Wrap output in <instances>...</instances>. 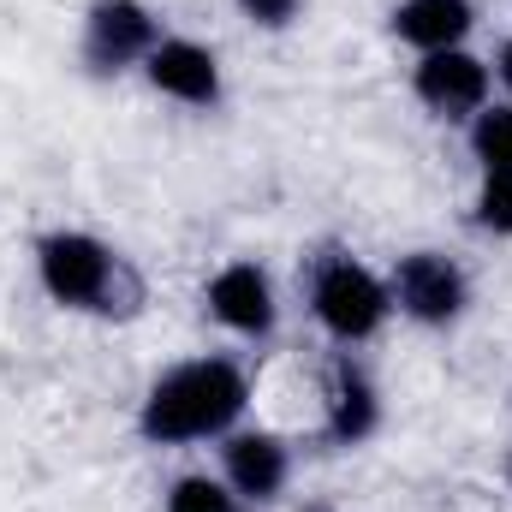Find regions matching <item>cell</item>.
I'll list each match as a JSON object with an SVG mask.
<instances>
[{"instance_id":"30bf717a","label":"cell","mask_w":512,"mask_h":512,"mask_svg":"<svg viewBox=\"0 0 512 512\" xmlns=\"http://www.w3.org/2000/svg\"><path fill=\"white\" fill-rule=\"evenodd\" d=\"M322 429H328L334 447H364V441L382 429V393H376V382H370L364 364H352V352L334 358V370H328Z\"/></svg>"},{"instance_id":"8992f818","label":"cell","mask_w":512,"mask_h":512,"mask_svg":"<svg viewBox=\"0 0 512 512\" xmlns=\"http://www.w3.org/2000/svg\"><path fill=\"white\" fill-rule=\"evenodd\" d=\"M489 60H477L471 48H435V54H417V72H411V90L417 102L435 114V120H477L489 108Z\"/></svg>"},{"instance_id":"7a4b0ae2","label":"cell","mask_w":512,"mask_h":512,"mask_svg":"<svg viewBox=\"0 0 512 512\" xmlns=\"http://www.w3.org/2000/svg\"><path fill=\"white\" fill-rule=\"evenodd\" d=\"M36 280L60 310H84V316H114L131 310L137 298V280L126 274L120 251L78 227H54L36 239Z\"/></svg>"},{"instance_id":"9c48e42d","label":"cell","mask_w":512,"mask_h":512,"mask_svg":"<svg viewBox=\"0 0 512 512\" xmlns=\"http://www.w3.org/2000/svg\"><path fill=\"white\" fill-rule=\"evenodd\" d=\"M221 477L239 501H274L292 477V447L274 429H233L221 435Z\"/></svg>"},{"instance_id":"277c9868","label":"cell","mask_w":512,"mask_h":512,"mask_svg":"<svg viewBox=\"0 0 512 512\" xmlns=\"http://www.w3.org/2000/svg\"><path fill=\"white\" fill-rule=\"evenodd\" d=\"M387 292L417 328H453L465 316V304H471V280L447 251H405L393 262Z\"/></svg>"},{"instance_id":"6da1fadb","label":"cell","mask_w":512,"mask_h":512,"mask_svg":"<svg viewBox=\"0 0 512 512\" xmlns=\"http://www.w3.org/2000/svg\"><path fill=\"white\" fill-rule=\"evenodd\" d=\"M245 405H251V376L233 358H185L149 382L143 405H137V429L155 447L221 441L239 429Z\"/></svg>"},{"instance_id":"5b68a950","label":"cell","mask_w":512,"mask_h":512,"mask_svg":"<svg viewBox=\"0 0 512 512\" xmlns=\"http://www.w3.org/2000/svg\"><path fill=\"white\" fill-rule=\"evenodd\" d=\"M161 42V24L143 0H96L84 12V66L96 78H114L149 60V48Z\"/></svg>"},{"instance_id":"52a82bcc","label":"cell","mask_w":512,"mask_h":512,"mask_svg":"<svg viewBox=\"0 0 512 512\" xmlns=\"http://www.w3.org/2000/svg\"><path fill=\"white\" fill-rule=\"evenodd\" d=\"M143 78H149L155 96H167L179 108H221V96H227L215 48H203L191 36H161L143 60Z\"/></svg>"},{"instance_id":"8fae6325","label":"cell","mask_w":512,"mask_h":512,"mask_svg":"<svg viewBox=\"0 0 512 512\" xmlns=\"http://www.w3.org/2000/svg\"><path fill=\"white\" fill-rule=\"evenodd\" d=\"M387 24L405 48L435 54V48H465V36L477 24V6L471 0H399Z\"/></svg>"},{"instance_id":"5bb4252c","label":"cell","mask_w":512,"mask_h":512,"mask_svg":"<svg viewBox=\"0 0 512 512\" xmlns=\"http://www.w3.org/2000/svg\"><path fill=\"white\" fill-rule=\"evenodd\" d=\"M471 221L495 239H512V173H483V185L471 197Z\"/></svg>"},{"instance_id":"7c38bea8","label":"cell","mask_w":512,"mask_h":512,"mask_svg":"<svg viewBox=\"0 0 512 512\" xmlns=\"http://www.w3.org/2000/svg\"><path fill=\"white\" fill-rule=\"evenodd\" d=\"M471 155L483 173H512V102L507 108H483L471 120Z\"/></svg>"},{"instance_id":"9a60e30c","label":"cell","mask_w":512,"mask_h":512,"mask_svg":"<svg viewBox=\"0 0 512 512\" xmlns=\"http://www.w3.org/2000/svg\"><path fill=\"white\" fill-rule=\"evenodd\" d=\"M298 6H304V0H239V12L251 18L256 30H286V24L298 18Z\"/></svg>"},{"instance_id":"2e32d148","label":"cell","mask_w":512,"mask_h":512,"mask_svg":"<svg viewBox=\"0 0 512 512\" xmlns=\"http://www.w3.org/2000/svg\"><path fill=\"white\" fill-rule=\"evenodd\" d=\"M495 72H501V84H507V96H512V42L501 48V66H495Z\"/></svg>"},{"instance_id":"ba28073f","label":"cell","mask_w":512,"mask_h":512,"mask_svg":"<svg viewBox=\"0 0 512 512\" xmlns=\"http://www.w3.org/2000/svg\"><path fill=\"white\" fill-rule=\"evenodd\" d=\"M203 304H209V316H215L227 334H239V340H268L274 322H280L274 280H268V268H256V262H227V268L203 286Z\"/></svg>"},{"instance_id":"4fadbf2b","label":"cell","mask_w":512,"mask_h":512,"mask_svg":"<svg viewBox=\"0 0 512 512\" xmlns=\"http://www.w3.org/2000/svg\"><path fill=\"white\" fill-rule=\"evenodd\" d=\"M245 501L227 489V477H203V471H191V477H179L173 489H167V501L161 512H239Z\"/></svg>"},{"instance_id":"3957f363","label":"cell","mask_w":512,"mask_h":512,"mask_svg":"<svg viewBox=\"0 0 512 512\" xmlns=\"http://www.w3.org/2000/svg\"><path fill=\"white\" fill-rule=\"evenodd\" d=\"M387 310H393V292H387V280L376 268H364L352 251L316 256V268H310V316L322 322L328 340H340V346L376 340Z\"/></svg>"},{"instance_id":"e0dca14e","label":"cell","mask_w":512,"mask_h":512,"mask_svg":"<svg viewBox=\"0 0 512 512\" xmlns=\"http://www.w3.org/2000/svg\"><path fill=\"white\" fill-rule=\"evenodd\" d=\"M507 483H512V453H507Z\"/></svg>"}]
</instances>
